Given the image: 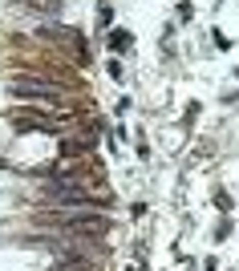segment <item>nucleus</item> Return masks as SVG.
<instances>
[{
	"label": "nucleus",
	"instance_id": "1",
	"mask_svg": "<svg viewBox=\"0 0 239 271\" xmlns=\"http://www.w3.org/2000/svg\"><path fill=\"white\" fill-rule=\"evenodd\" d=\"M130 41H134V37H130V33H114V41H110V45H114V49H130Z\"/></svg>",
	"mask_w": 239,
	"mask_h": 271
}]
</instances>
